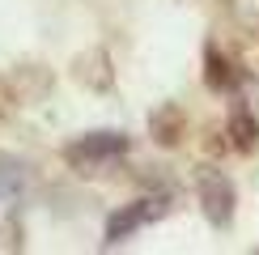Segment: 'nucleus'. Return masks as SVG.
<instances>
[{"instance_id": "obj_1", "label": "nucleus", "mask_w": 259, "mask_h": 255, "mask_svg": "<svg viewBox=\"0 0 259 255\" xmlns=\"http://www.w3.org/2000/svg\"><path fill=\"white\" fill-rule=\"evenodd\" d=\"M127 149H132V141H127L123 132H90V136H81V141L64 145V162L72 170H81V175H94L98 166L119 162Z\"/></svg>"}, {"instance_id": "obj_2", "label": "nucleus", "mask_w": 259, "mask_h": 255, "mask_svg": "<svg viewBox=\"0 0 259 255\" xmlns=\"http://www.w3.org/2000/svg\"><path fill=\"white\" fill-rule=\"evenodd\" d=\"M196 200L208 217V226L225 230L234 221V183L225 170H217L212 162H200L196 166Z\"/></svg>"}, {"instance_id": "obj_3", "label": "nucleus", "mask_w": 259, "mask_h": 255, "mask_svg": "<svg viewBox=\"0 0 259 255\" xmlns=\"http://www.w3.org/2000/svg\"><path fill=\"white\" fill-rule=\"evenodd\" d=\"M170 212V196H140L136 204H123L106 217V247H119L123 238H132L136 230L153 226Z\"/></svg>"}, {"instance_id": "obj_4", "label": "nucleus", "mask_w": 259, "mask_h": 255, "mask_svg": "<svg viewBox=\"0 0 259 255\" xmlns=\"http://www.w3.org/2000/svg\"><path fill=\"white\" fill-rule=\"evenodd\" d=\"M225 51L246 72H259V13H238L225 26Z\"/></svg>"}, {"instance_id": "obj_5", "label": "nucleus", "mask_w": 259, "mask_h": 255, "mask_svg": "<svg viewBox=\"0 0 259 255\" xmlns=\"http://www.w3.org/2000/svg\"><path fill=\"white\" fill-rule=\"evenodd\" d=\"M5 85H9V98L17 106H38L51 94V68H42V64H17V68L5 72Z\"/></svg>"}, {"instance_id": "obj_6", "label": "nucleus", "mask_w": 259, "mask_h": 255, "mask_svg": "<svg viewBox=\"0 0 259 255\" xmlns=\"http://www.w3.org/2000/svg\"><path fill=\"white\" fill-rule=\"evenodd\" d=\"M72 81L81 90H94V94H111L115 90V68H111V56L106 47H85L77 60H72Z\"/></svg>"}, {"instance_id": "obj_7", "label": "nucleus", "mask_w": 259, "mask_h": 255, "mask_svg": "<svg viewBox=\"0 0 259 255\" xmlns=\"http://www.w3.org/2000/svg\"><path fill=\"white\" fill-rule=\"evenodd\" d=\"M242 77H246V68L230 51H221V42H208L204 47V85L212 94H234L242 85Z\"/></svg>"}, {"instance_id": "obj_8", "label": "nucleus", "mask_w": 259, "mask_h": 255, "mask_svg": "<svg viewBox=\"0 0 259 255\" xmlns=\"http://www.w3.org/2000/svg\"><path fill=\"white\" fill-rule=\"evenodd\" d=\"M149 136L161 145V149H175L183 136H187V111L179 102H161L153 115H149Z\"/></svg>"}, {"instance_id": "obj_9", "label": "nucleus", "mask_w": 259, "mask_h": 255, "mask_svg": "<svg viewBox=\"0 0 259 255\" xmlns=\"http://www.w3.org/2000/svg\"><path fill=\"white\" fill-rule=\"evenodd\" d=\"M225 136H230V149H238V153H255V149H259V119H255V111L246 102H234L230 106Z\"/></svg>"}, {"instance_id": "obj_10", "label": "nucleus", "mask_w": 259, "mask_h": 255, "mask_svg": "<svg viewBox=\"0 0 259 255\" xmlns=\"http://www.w3.org/2000/svg\"><path fill=\"white\" fill-rule=\"evenodd\" d=\"M26 179H30V175H26V166H21L17 157L0 153V196L17 204V200L26 196Z\"/></svg>"}, {"instance_id": "obj_11", "label": "nucleus", "mask_w": 259, "mask_h": 255, "mask_svg": "<svg viewBox=\"0 0 259 255\" xmlns=\"http://www.w3.org/2000/svg\"><path fill=\"white\" fill-rule=\"evenodd\" d=\"M9 106H13V98H9V85H5V77H0V123H5Z\"/></svg>"}]
</instances>
